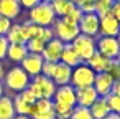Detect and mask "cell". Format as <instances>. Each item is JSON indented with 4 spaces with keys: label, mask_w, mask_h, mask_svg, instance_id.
<instances>
[{
    "label": "cell",
    "mask_w": 120,
    "mask_h": 119,
    "mask_svg": "<svg viewBox=\"0 0 120 119\" xmlns=\"http://www.w3.org/2000/svg\"><path fill=\"white\" fill-rule=\"evenodd\" d=\"M99 15L95 12H90V13H82L77 27H79V32L82 35H87V37H99Z\"/></svg>",
    "instance_id": "cell-9"
},
{
    "label": "cell",
    "mask_w": 120,
    "mask_h": 119,
    "mask_svg": "<svg viewBox=\"0 0 120 119\" xmlns=\"http://www.w3.org/2000/svg\"><path fill=\"white\" fill-rule=\"evenodd\" d=\"M51 7H53L56 17L63 18V17H64L66 13H69L76 5L71 2V0H53V2H51Z\"/></svg>",
    "instance_id": "cell-23"
},
{
    "label": "cell",
    "mask_w": 120,
    "mask_h": 119,
    "mask_svg": "<svg viewBox=\"0 0 120 119\" xmlns=\"http://www.w3.org/2000/svg\"><path fill=\"white\" fill-rule=\"evenodd\" d=\"M53 109H54V117L56 119H71L72 111H74V107L64 106V104H59V103H54V101H53Z\"/></svg>",
    "instance_id": "cell-27"
},
{
    "label": "cell",
    "mask_w": 120,
    "mask_h": 119,
    "mask_svg": "<svg viewBox=\"0 0 120 119\" xmlns=\"http://www.w3.org/2000/svg\"><path fill=\"white\" fill-rule=\"evenodd\" d=\"M10 27H12V20H8V18L0 15V35H7Z\"/></svg>",
    "instance_id": "cell-36"
},
{
    "label": "cell",
    "mask_w": 120,
    "mask_h": 119,
    "mask_svg": "<svg viewBox=\"0 0 120 119\" xmlns=\"http://www.w3.org/2000/svg\"><path fill=\"white\" fill-rule=\"evenodd\" d=\"M4 76H5V66H4L2 61H0V81L4 79Z\"/></svg>",
    "instance_id": "cell-42"
},
{
    "label": "cell",
    "mask_w": 120,
    "mask_h": 119,
    "mask_svg": "<svg viewBox=\"0 0 120 119\" xmlns=\"http://www.w3.org/2000/svg\"><path fill=\"white\" fill-rule=\"evenodd\" d=\"M59 61H63L64 65H68V66H71V68H74V66H77V65L82 63V60L79 58V55L76 53V50L72 48L71 43H66V45H64V50H63V53H61V60H59Z\"/></svg>",
    "instance_id": "cell-20"
},
{
    "label": "cell",
    "mask_w": 120,
    "mask_h": 119,
    "mask_svg": "<svg viewBox=\"0 0 120 119\" xmlns=\"http://www.w3.org/2000/svg\"><path fill=\"white\" fill-rule=\"evenodd\" d=\"M8 43H22V45H26V37L23 33V28L22 25H12L8 33L5 35Z\"/></svg>",
    "instance_id": "cell-24"
},
{
    "label": "cell",
    "mask_w": 120,
    "mask_h": 119,
    "mask_svg": "<svg viewBox=\"0 0 120 119\" xmlns=\"http://www.w3.org/2000/svg\"><path fill=\"white\" fill-rule=\"evenodd\" d=\"M110 13L120 22V2H113V5H112V8H110Z\"/></svg>",
    "instance_id": "cell-39"
},
{
    "label": "cell",
    "mask_w": 120,
    "mask_h": 119,
    "mask_svg": "<svg viewBox=\"0 0 120 119\" xmlns=\"http://www.w3.org/2000/svg\"><path fill=\"white\" fill-rule=\"evenodd\" d=\"M81 17H82V10L79 8V7H74L69 13H66L63 18L66 20V22H69V23H74V25H77L79 23V20H81Z\"/></svg>",
    "instance_id": "cell-32"
},
{
    "label": "cell",
    "mask_w": 120,
    "mask_h": 119,
    "mask_svg": "<svg viewBox=\"0 0 120 119\" xmlns=\"http://www.w3.org/2000/svg\"><path fill=\"white\" fill-rule=\"evenodd\" d=\"M22 13V5L20 0H0V15L13 20Z\"/></svg>",
    "instance_id": "cell-17"
},
{
    "label": "cell",
    "mask_w": 120,
    "mask_h": 119,
    "mask_svg": "<svg viewBox=\"0 0 120 119\" xmlns=\"http://www.w3.org/2000/svg\"><path fill=\"white\" fill-rule=\"evenodd\" d=\"M13 119H31L30 116H26V114H15V117Z\"/></svg>",
    "instance_id": "cell-43"
},
{
    "label": "cell",
    "mask_w": 120,
    "mask_h": 119,
    "mask_svg": "<svg viewBox=\"0 0 120 119\" xmlns=\"http://www.w3.org/2000/svg\"><path fill=\"white\" fill-rule=\"evenodd\" d=\"M40 38H43L46 43H48L49 40H53V38H54L53 28H51V27H43V28H41V33H40Z\"/></svg>",
    "instance_id": "cell-37"
},
{
    "label": "cell",
    "mask_w": 120,
    "mask_h": 119,
    "mask_svg": "<svg viewBox=\"0 0 120 119\" xmlns=\"http://www.w3.org/2000/svg\"><path fill=\"white\" fill-rule=\"evenodd\" d=\"M92 86H94V89L97 91V94H99L100 98H107V96L112 93L113 79H112L107 73H97Z\"/></svg>",
    "instance_id": "cell-15"
},
{
    "label": "cell",
    "mask_w": 120,
    "mask_h": 119,
    "mask_svg": "<svg viewBox=\"0 0 120 119\" xmlns=\"http://www.w3.org/2000/svg\"><path fill=\"white\" fill-rule=\"evenodd\" d=\"M113 2H120V0H113Z\"/></svg>",
    "instance_id": "cell-49"
},
{
    "label": "cell",
    "mask_w": 120,
    "mask_h": 119,
    "mask_svg": "<svg viewBox=\"0 0 120 119\" xmlns=\"http://www.w3.org/2000/svg\"><path fill=\"white\" fill-rule=\"evenodd\" d=\"M71 119H94V117H92L89 107H84V106H74V111H72Z\"/></svg>",
    "instance_id": "cell-30"
},
{
    "label": "cell",
    "mask_w": 120,
    "mask_h": 119,
    "mask_svg": "<svg viewBox=\"0 0 120 119\" xmlns=\"http://www.w3.org/2000/svg\"><path fill=\"white\" fill-rule=\"evenodd\" d=\"M41 2H48V4H51V2H53V0H41Z\"/></svg>",
    "instance_id": "cell-46"
},
{
    "label": "cell",
    "mask_w": 120,
    "mask_h": 119,
    "mask_svg": "<svg viewBox=\"0 0 120 119\" xmlns=\"http://www.w3.org/2000/svg\"><path fill=\"white\" fill-rule=\"evenodd\" d=\"M64 45H66V43H63V41L58 40V38L49 40V41L45 45L43 51H41L43 60H45V61H51V63L59 61V60H61V53H63V50H64Z\"/></svg>",
    "instance_id": "cell-12"
},
{
    "label": "cell",
    "mask_w": 120,
    "mask_h": 119,
    "mask_svg": "<svg viewBox=\"0 0 120 119\" xmlns=\"http://www.w3.org/2000/svg\"><path fill=\"white\" fill-rule=\"evenodd\" d=\"M71 73H72V68L64 65L63 61H58L54 70H53V74H51V79L54 81L56 86H63V84H69L71 83Z\"/></svg>",
    "instance_id": "cell-14"
},
{
    "label": "cell",
    "mask_w": 120,
    "mask_h": 119,
    "mask_svg": "<svg viewBox=\"0 0 120 119\" xmlns=\"http://www.w3.org/2000/svg\"><path fill=\"white\" fill-rule=\"evenodd\" d=\"M56 84L51 78L45 76V74H38L35 78H31L28 89L35 94L36 99H53L54 93H56Z\"/></svg>",
    "instance_id": "cell-1"
},
{
    "label": "cell",
    "mask_w": 120,
    "mask_h": 119,
    "mask_svg": "<svg viewBox=\"0 0 120 119\" xmlns=\"http://www.w3.org/2000/svg\"><path fill=\"white\" fill-rule=\"evenodd\" d=\"M76 7H79L82 13H90L95 10V0H79Z\"/></svg>",
    "instance_id": "cell-34"
},
{
    "label": "cell",
    "mask_w": 120,
    "mask_h": 119,
    "mask_svg": "<svg viewBox=\"0 0 120 119\" xmlns=\"http://www.w3.org/2000/svg\"><path fill=\"white\" fill-rule=\"evenodd\" d=\"M90 109V114L94 119H104L109 112H110V107H109V103H107V98H97L95 103L89 107Z\"/></svg>",
    "instance_id": "cell-21"
},
{
    "label": "cell",
    "mask_w": 120,
    "mask_h": 119,
    "mask_svg": "<svg viewBox=\"0 0 120 119\" xmlns=\"http://www.w3.org/2000/svg\"><path fill=\"white\" fill-rule=\"evenodd\" d=\"M26 55H28L26 45H22V43H10L8 45V50H7V58L8 60H12L15 63H22Z\"/></svg>",
    "instance_id": "cell-18"
},
{
    "label": "cell",
    "mask_w": 120,
    "mask_h": 119,
    "mask_svg": "<svg viewBox=\"0 0 120 119\" xmlns=\"http://www.w3.org/2000/svg\"><path fill=\"white\" fill-rule=\"evenodd\" d=\"M45 45H46V41L43 40V38H31V40H28L26 41V48H28V53H40L41 55V51H43V48H45Z\"/></svg>",
    "instance_id": "cell-28"
},
{
    "label": "cell",
    "mask_w": 120,
    "mask_h": 119,
    "mask_svg": "<svg viewBox=\"0 0 120 119\" xmlns=\"http://www.w3.org/2000/svg\"><path fill=\"white\" fill-rule=\"evenodd\" d=\"M4 93H5V84H4V81H0V98L4 96Z\"/></svg>",
    "instance_id": "cell-44"
},
{
    "label": "cell",
    "mask_w": 120,
    "mask_h": 119,
    "mask_svg": "<svg viewBox=\"0 0 120 119\" xmlns=\"http://www.w3.org/2000/svg\"><path fill=\"white\" fill-rule=\"evenodd\" d=\"M51 28H53L54 38L61 40L63 43H71V41L81 33L77 25L69 23V22H66L64 18H56L54 23L51 25Z\"/></svg>",
    "instance_id": "cell-5"
},
{
    "label": "cell",
    "mask_w": 120,
    "mask_h": 119,
    "mask_svg": "<svg viewBox=\"0 0 120 119\" xmlns=\"http://www.w3.org/2000/svg\"><path fill=\"white\" fill-rule=\"evenodd\" d=\"M104 119H120V114H117V112H112V111H110Z\"/></svg>",
    "instance_id": "cell-41"
},
{
    "label": "cell",
    "mask_w": 120,
    "mask_h": 119,
    "mask_svg": "<svg viewBox=\"0 0 120 119\" xmlns=\"http://www.w3.org/2000/svg\"><path fill=\"white\" fill-rule=\"evenodd\" d=\"M112 5H113V0H95V10L94 12L99 17H102V15H105V13L110 12Z\"/></svg>",
    "instance_id": "cell-29"
},
{
    "label": "cell",
    "mask_w": 120,
    "mask_h": 119,
    "mask_svg": "<svg viewBox=\"0 0 120 119\" xmlns=\"http://www.w3.org/2000/svg\"><path fill=\"white\" fill-rule=\"evenodd\" d=\"M71 45H72V48L76 50V53L79 55V58L82 60V63H86V61L97 51L95 38L87 37V35H82V33H79V35L71 41Z\"/></svg>",
    "instance_id": "cell-6"
},
{
    "label": "cell",
    "mask_w": 120,
    "mask_h": 119,
    "mask_svg": "<svg viewBox=\"0 0 120 119\" xmlns=\"http://www.w3.org/2000/svg\"><path fill=\"white\" fill-rule=\"evenodd\" d=\"M99 98L97 91L94 89V86H87V88H79L76 89V106H84V107H90L95 99Z\"/></svg>",
    "instance_id": "cell-16"
},
{
    "label": "cell",
    "mask_w": 120,
    "mask_h": 119,
    "mask_svg": "<svg viewBox=\"0 0 120 119\" xmlns=\"http://www.w3.org/2000/svg\"><path fill=\"white\" fill-rule=\"evenodd\" d=\"M117 61H118V65H120V55H118V56H117Z\"/></svg>",
    "instance_id": "cell-47"
},
{
    "label": "cell",
    "mask_w": 120,
    "mask_h": 119,
    "mask_svg": "<svg viewBox=\"0 0 120 119\" xmlns=\"http://www.w3.org/2000/svg\"><path fill=\"white\" fill-rule=\"evenodd\" d=\"M43 65H45V60L40 53H28L25 56V60L22 61V68L28 73L30 78H35V76L41 74Z\"/></svg>",
    "instance_id": "cell-11"
},
{
    "label": "cell",
    "mask_w": 120,
    "mask_h": 119,
    "mask_svg": "<svg viewBox=\"0 0 120 119\" xmlns=\"http://www.w3.org/2000/svg\"><path fill=\"white\" fill-rule=\"evenodd\" d=\"M15 114L17 112H15L13 99L4 94L0 98V119H13Z\"/></svg>",
    "instance_id": "cell-22"
},
{
    "label": "cell",
    "mask_w": 120,
    "mask_h": 119,
    "mask_svg": "<svg viewBox=\"0 0 120 119\" xmlns=\"http://www.w3.org/2000/svg\"><path fill=\"white\" fill-rule=\"evenodd\" d=\"M112 94L120 96V79H118V81H113V86H112Z\"/></svg>",
    "instance_id": "cell-40"
},
{
    "label": "cell",
    "mask_w": 120,
    "mask_h": 119,
    "mask_svg": "<svg viewBox=\"0 0 120 119\" xmlns=\"http://www.w3.org/2000/svg\"><path fill=\"white\" fill-rule=\"evenodd\" d=\"M110 61L112 60H109L107 56H104L102 53H99V51H95L86 63L95 71V73H105V70H107V66L110 65Z\"/></svg>",
    "instance_id": "cell-19"
},
{
    "label": "cell",
    "mask_w": 120,
    "mask_h": 119,
    "mask_svg": "<svg viewBox=\"0 0 120 119\" xmlns=\"http://www.w3.org/2000/svg\"><path fill=\"white\" fill-rule=\"evenodd\" d=\"M107 103H109V107H110V111L112 112H117V114H120V96H117V94H109L107 96Z\"/></svg>",
    "instance_id": "cell-33"
},
{
    "label": "cell",
    "mask_w": 120,
    "mask_h": 119,
    "mask_svg": "<svg viewBox=\"0 0 120 119\" xmlns=\"http://www.w3.org/2000/svg\"><path fill=\"white\" fill-rule=\"evenodd\" d=\"M95 43L97 51L107 56L109 60H117V56L120 55V41L117 40V37H99Z\"/></svg>",
    "instance_id": "cell-7"
},
{
    "label": "cell",
    "mask_w": 120,
    "mask_h": 119,
    "mask_svg": "<svg viewBox=\"0 0 120 119\" xmlns=\"http://www.w3.org/2000/svg\"><path fill=\"white\" fill-rule=\"evenodd\" d=\"M28 116L31 119H56L53 109V99H36L31 104Z\"/></svg>",
    "instance_id": "cell-8"
},
{
    "label": "cell",
    "mask_w": 120,
    "mask_h": 119,
    "mask_svg": "<svg viewBox=\"0 0 120 119\" xmlns=\"http://www.w3.org/2000/svg\"><path fill=\"white\" fill-rule=\"evenodd\" d=\"M105 73H107L113 81H118V79H120V65H118V61H117V60H112L110 65L107 66Z\"/></svg>",
    "instance_id": "cell-31"
},
{
    "label": "cell",
    "mask_w": 120,
    "mask_h": 119,
    "mask_svg": "<svg viewBox=\"0 0 120 119\" xmlns=\"http://www.w3.org/2000/svg\"><path fill=\"white\" fill-rule=\"evenodd\" d=\"M22 28H23L25 37H26V41H28V40H31V38H38L40 33H41V28H43V27H38L36 23L26 20L25 23H22Z\"/></svg>",
    "instance_id": "cell-26"
},
{
    "label": "cell",
    "mask_w": 120,
    "mask_h": 119,
    "mask_svg": "<svg viewBox=\"0 0 120 119\" xmlns=\"http://www.w3.org/2000/svg\"><path fill=\"white\" fill-rule=\"evenodd\" d=\"M53 101L54 103H59V104H64V106L74 107L76 106V88H72L71 84L58 86L56 88V93L53 96Z\"/></svg>",
    "instance_id": "cell-13"
},
{
    "label": "cell",
    "mask_w": 120,
    "mask_h": 119,
    "mask_svg": "<svg viewBox=\"0 0 120 119\" xmlns=\"http://www.w3.org/2000/svg\"><path fill=\"white\" fill-rule=\"evenodd\" d=\"M117 40H118V41H120V32H118V35H117Z\"/></svg>",
    "instance_id": "cell-48"
},
{
    "label": "cell",
    "mask_w": 120,
    "mask_h": 119,
    "mask_svg": "<svg viewBox=\"0 0 120 119\" xmlns=\"http://www.w3.org/2000/svg\"><path fill=\"white\" fill-rule=\"evenodd\" d=\"M8 40L5 35H0V61H2L5 56H7V50H8Z\"/></svg>",
    "instance_id": "cell-35"
},
{
    "label": "cell",
    "mask_w": 120,
    "mask_h": 119,
    "mask_svg": "<svg viewBox=\"0 0 120 119\" xmlns=\"http://www.w3.org/2000/svg\"><path fill=\"white\" fill-rule=\"evenodd\" d=\"M95 71L87 65V63H81L77 66L72 68V73H71V86L79 89V88H87V86H92L94 84V79H95Z\"/></svg>",
    "instance_id": "cell-4"
},
{
    "label": "cell",
    "mask_w": 120,
    "mask_h": 119,
    "mask_svg": "<svg viewBox=\"0 0 120 119\" xmlns=\"http://www.w3.org/2000/svg\"><path fill=\"white\" fill-rule=\"evenodd\" d=\"M99 37H117L120 32V22L109 12L99 17Z\"/></svg>",
    "instance_id": "cell-10"
},
{
    "label": "cell",
    "mask_w": 120,
    "mask_h": 119,
    "mask_svg": "<svg viewBox=\"0 0 120 119\" xmlns=\"http://www.w3.org/2000/svg\"><path fill=\"white\" fill-rule=\"evenodd\" d=\"M71 2H72L74 5H77V2H79V0H71Z\"/></svg>",
    "instance_id": "cell-45"
},
{
    "label": "cell",
    "mask_w": 120,
    "mask_h": 119,
    "mask_svg": "<svg viewBox=\"0 0 120 119\" xmlns=\"http://www.w3.org/2000/svg\"><path fill=\"white\" fill-rule=\"evenodd\" d=\"M31 104H33V103H30L28 99H25L20 93L13 98V106H15V112H17V114H26V116H28V112H30V109H31Z\"/></svg>",
    "instance_id": "cell-25"
},
{
    "label": "cell",
    "mask_w": 120,
    "mask_h": 119,
    "mask_svg": "<svg viewBox=\"0 0 120 119\" xmlns=\"http://www.w3.org/2000/svg\"><path fill=\"white\" fill-rule=\"evenodd\" d=\"M30 76L28 73L22 68V66H13L8 73H5L4 76V84L5 88H8L10 91L15 93H22L23 89H26L30 86Z\"/></svg>",
    "instance_id": "cell-2"
},
{
    "label": "cell",
    "mask_w": 120,
    "mask_h": 119,
    "mask_svg": "<svg viewBox=\"0 0 120 119\" xmlns=\"http://www.w3.org/2000/svg\"><path fill=\"white\" fill-rule=\"evenodd\" d=\"M56 13L48 2H40L33 8H30V22L36 23L38 27H51L56 20Z\"/></svg>",
    "instance_id": "cell-3"
},
{
    "label": "cell",
    "mask_w": 120,
    "mask_h": 119,
    "mask_svg": "<svg viewBox=\"0 0 120 119\" xmlns=\"http://www.w3.org/2000/svg\"><path fill=\"white\" fill-rule=\"evenodd\" d=\"M40 2H41V0H20V5L30 10V8H33L35 5H38Z\"/></svg>",
    "instance_id": "cell-38"
}]
</instances>
